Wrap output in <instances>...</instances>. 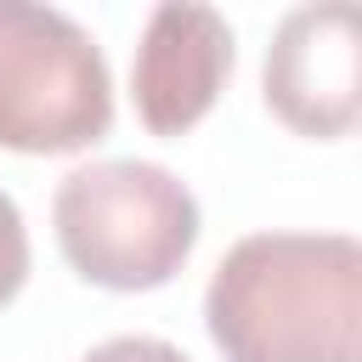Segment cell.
Instances as JSON below:
<instances>
[{
    "label": "cell",
    "mask_w": 362,
    "mask_h": 362,
    "mask_svg": "<svg viewBox=\"0 0 362 362\" xmlns=\"http://www.w3.org/2000/svg\"><path fill=\"white\" fill-rule=\"evenodd\" d=\"M226 362H356L362 249L345 232H249L204 294Z\"/></svg>",
    "instance_id": "cell-1"
},
{
    "label": "cell",
    "mask_w": 362,
    "mask_h": 362,
    "mask_svg": "<svg viewBox=\"0 0 362 362\" xmlns=\"http://www.w3.org/2000/svg\"><path fill=\"white\" fill-rule=\"evenodd\" d=\"M51 221L68 266L102 288H158L198 243V198L147 158H96L68 170Z\"/></svg>",
    "instance_id": "cell-2"
},
{
    "label": "cell",
    "mask_w": 362,
    "mask_h": 362,
    "mask_svg": "<svg viewBox=\"0 0 362 362\" xmlns=\"http://www.w3.org/2000/svg\"><path fill=\"white\" fill-rule=\"evenodd\" d=\"M113 124L102 45L57 6L0 0V147L79 153Z\"/></svg>",
    "instance_id": "cell-3"
},
{
    "label": "cell",
    "mask_w": 362,
    "mask_h": 362,
    "mask_svg": "<svg viewBox=\"0 0 362 362\" xmlns=\"http://www.w3.org/2000/svg\"><path fill=\"white\" fill-rule=\"evenodd\" d=\"M266 102L300 136H345L362 113V17L351 0L294 6L266 45Z\"/></svg>",
    "instance_id": "cell-4"
},
{
    "label": "cell",
    "mask_w": 362,
    "mask_h": 362,
    "mask_svg": "<svg viewBox=\"0 0 362 362\" xmlns=\"http://www.w3.org/2000/svg\"><path fill=\"white\" fill-rule=\"evenodd\" d=\"M226 74H232V28L215 6L204 0L153 6L136 45V68H130L136 113L153 136L192 130L215 107Z\"/></svg>",
    "instance_id": "cell-5"
},
{
    "label": "cell",
    "mask_w": 362,
    "mask_h": 362,
    "mask_svg": "<svg viewBox=\"0 0 362 362\" xmlns=\"http://www.w3.org/2000/svg\"><path fill=\"white\" fill-rule=\"evenodd\" d=\"M23 277H28V232H23L17 204L0 192V305L23 288Z\"/></svg>",
    "instance_id": "cell-6"
},
{
    "label": "cell",
    "mask_w": 362,
    "mask_h": 362,
    "mask_svg": "<svg viewBox=\"0 0 362 362\" xmlns=\"http://www.w3.org/2000/svg\"><path fill=\"white\" fill-rule=\"evenodd\" d=\"M85 362H187L170 339H153V334H119V339H102Z\"/></svg>",
    "instance_id": "cell-7"
}]
</instances>
